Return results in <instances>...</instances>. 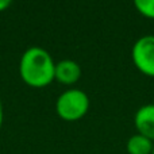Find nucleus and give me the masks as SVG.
Here are the masks:
<instances>
[{"label": "nucleus", "instance_id": "nucleus-1", "mask_svg": "<svg viewBox=\"0 0 154 154\" xmlns=\"http://www.w3.org/2000/svg\"><path fill=\"white\" fill-rule=\"evenodd\" d=\"M56 62L46 49L31 46L23 51L19 61V76L31 88H45L54 81Z\"/></svg>", "mask_w": 154, "mask_h": 154}, {"label": "nucleus", "instance_id": "nucleus-2", "mask_svg": "<svg viewBox=\"0 0 154 154\" xmlns=\"http://www.w3.org/2000/svg\"><path fill=\"white\" fill-rule=\"evenodd\" d=\"M91 100L88 95L79 88L64 91L56 100V112L65 122H77L89 111Z\"/></svg>", "mask_w": 154, "mask_h": 154}, {"label": "nucleus", "instance_id": "nucleus-3", "mask_svg": "<svg viewBox=\"0 0 154 154\" xmlns=\"http://www.w3.org/2000/svg\"><path fill=\"white\" fill-rule=\"evenodd\" d=\"M131 60L142 75L154 77V35H143L135 41Z\"/></svg>", "mask_w": 154, "mask_h": 154}, {"label": "nucleus", "instance_id": "nucleus-4", "mask_svg": "<svg viewBox=\"0 0 154 154\" xmlns=\"http://www.w3.org/2000/svg\"><path fill=\"white\" fill-rule=\"evenodd\" d=\"M81 79V68L75 60H61L56 62V70H54V80L62 85H75Z\"/></svg>", "mask_w": 154, "mask_h": 154}, {"label": "nucleus", "instance_id": "nucleus-5", "mask_svg": "<svg viewBox=\"0 0 154 154\" xmlns=\"http://www.w3.org/2000/svg\"><path fill=\"white\" fill-rule=\"evenodd\" d=\"M134 126L137 133L154 142V103L145 104L134 115Z\"/></svg>", "mask_w": 154, "mask_h": 154}, {"label": "nucleus", "instance_id": "nucleus-6", "mask_svg": "<svg viewBox=\"0 0 154 154\" xmlns=\"http://www.w3.org/2000/svg\"><path fill=\"white\" fill-rule=\"evenodd\" d=\"M154 142L150 141L142 134H134L126 142V152L127 154H152Z\"/></svg>", "mask_w": 154, "mask_h": 154}, {"label": "nucleus", "instance_id": "nucleus-7", "mask_svg": "<svg viewBox=\"0 0 154 154\" xmlns=\"http://www.w3.org/2000/svg\"><path fill=\"white\" fill-rule=\"evenodd\" d=\"M133 3L142 16L154 19V0H133Z\"/></svg>", "mask_w": 154, "mask_h": 154}, {"label": "nucleus", "instance_id": "nucleus-8", "mask_svg": "<svg viewBox=\"0 0 154 154\" xmlns=\"http://www.w3.org/2000/svg\"><path fill=\"white\" fill-rule=\"evenodd\" d=\"M14 0H0V12L5 11L11 4H12Z\"/></svg>", "mask_w": 154, "mask_h": 154}, {"label": "nucleus", "instance_id": "nucleus-9", "mask_svg": "<svg viewBox=\"0 0 154 154\" xmlns=\"http://www.w3.org/2000/svg\"><path fill=\"white\" fill-rule=\"evenodd\" d=\"M3 122H4V106H3L2 97H0V128L3 126Z\"/></svg>", "mask_w": 154, "mask_h": 154}, {"label": "nucleus", "instance_id": "nucleus-10", "mask_svg": "<svg viewBox=\"0 0 154 154\" xmlns=\"http://www.w3.org/2000/svg\"><path fill=\"white\" fill-rule=\"evenodd\" d=\"M152 154H154V147H153V152H152Z\"/></svg>", "mask_w": 154, "mask_h": 154}]
</instances>
